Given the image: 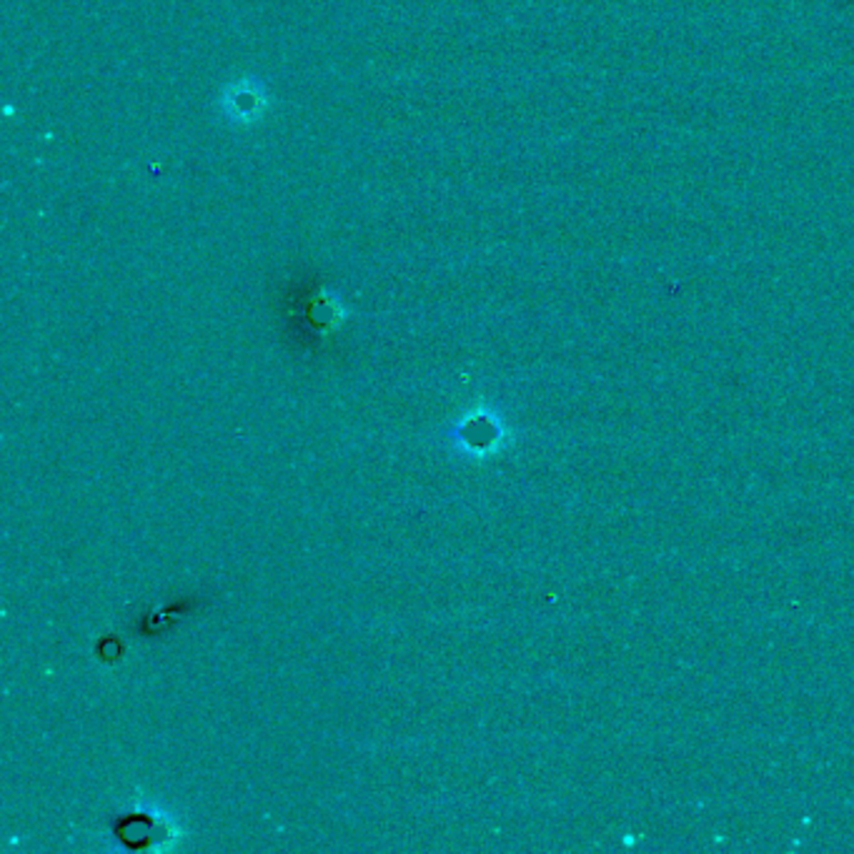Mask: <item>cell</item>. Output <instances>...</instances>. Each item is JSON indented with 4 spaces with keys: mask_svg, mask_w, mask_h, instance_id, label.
<instances>
[{
    "mask_svg": "<svg viewBox=\"0 0 854 854\" xmlns=\"http://www.w3.org/2000/svg\"><path fill=\"white\" fill-rule=\"evenodd\" d=\"M223 113L231 118V121L239 123H251L263 113L267 108V96H263L261 83L253 81H241L225 88V93L221 98Z\"/></svg>",
    "mask_w": 854,
    "mask_h": 854,
    "instance_id": "1",
    "label": "cell"
},
{
    "mask_svg": "<svg viewBox=\"0 0 854 854\" xmlns=\"http://www.w3.org/2000/svg\"><path fill=\"white\" fill-rule=\"evenodd\" d=\"M496 439H499V429L486 416H474L461 426V441H464L469 449L484 451L489 446H494Z\"/></svg>",
    "mask_w": 854,
    "mask_h": 854,
    "instance_id": "2",
    "label": "cell"
}]
</instances>
